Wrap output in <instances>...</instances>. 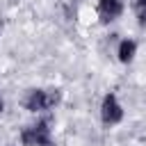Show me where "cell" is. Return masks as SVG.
<instances>
[{
	"mask_svg": "<svg viewBox=\"0 0 146 146\" xmlns=\"http://www.w3.org/2000/svg\"><path fill=\"white\" fill-rule=\"evenodd\" d=\"M2 107H5V103H2V96H0V112H2Z\"/></svg>",
	"mask_w": 146,
	"mask_h": 146,
	"instance_id": "7",
	"label": "cell"
},
{
	"mask_svg": "<svg viewBox=\"0 0 146 146\" xmlns=\"http://www.w3.org/2000/svg\"><path fill=\"white\" fill-rule=\"evenodd\" d=\"M5 146H14V144H5Z\"/></svg>",
	"mask_w": 146,
	"mask_h": 146,
	"instance_id": "8",
	"label": "cell"
},
{
	"mask_svg": "<svg viewBox=\"0 0 146 146\" xmlns=\"http://www.w3.org/2000/svg\"><path fill=\"white\" fill-rule=\"evenodd\" d=\"M132 9H135V16H137L139 25L146 27V0H135L132 2Z\"/></svg>",
	"mask_w": 146,
	"mask_h": 146,
	"instance_id": "6",
	"label": "cell"
},
{
	"mask_svg": "<svg viewBox=\"0 0 146 146\" xmlns=\"http://www.w3.org/2000/svg\"><path fill=\"white\" fill-rule=\"evenodd\" d=\"M137 55V41L135 39H121L119 41V48H116V57L121 64H130Z\"/></svg>",
	"mask_w": 146,
	"mask_h": 146,
	"instance_id": "5",
	"label": "cell"
},
{
	"mask_svg": "<svg viewBox=\"0 0 146 146\" xmlns=\"http://www.w3.org/2000/svg\"><path fill=\"white\" fill-rule=\"evenodd\" d=\"M100 121L105 125H116L123 121V105L119 103L116 94L107 91L100 100Z\"/></svg>",
	"mask_w": 146,
	"mask_h": 146,
	"instance_id": "3",
	"label": "cell"
},
{
	"mask_svg": "<svg viewBox=\"0 0 146 146\" xmlns=\"http://www.w3.org/2000/svg\"><path fill=\"white\" fill-rule=\"evenodd\" d=\"M125 9V2L123 0H98L96 2V11H98V18L100 23H112L116 21Z\"/></svg>",
	"mask_w": 146,
	"mask_h": 146,
	"instance_id": "4",
	"label": "cell"
},
{
	"mask_svg": "<svg viewBox=\"0 0 146 146\" xmlns=\"http://www.w3.org/2000/svg\"><path fill=\"white\" fill-rule=\"evenodd\" d=\"M59 100H62V91L55 89V87H50V89H30L23 98V105H25L27 112L39 114V112L57 107Z\"/></svg>",
	"mask_w": 146,
	"mask_h": 146,
	"instance_id": "1",
	"label": "cell"
},
{
	"mask_svg": "<svg viewBox=\"0 0 146 146\" xmlns=\"http://www.w3.org/2000/svg\"><path fill=\"white\" fill-rule=\"evenodd\" d=\"M0 27H2V25H0Z\"/></svg>",
	"mask_w": 146,
	"mask_h": 146,
	"instance_id": "9",
	"label": "cell"
},
{
	"mask_svg": "<svg viewBox=\"0 0 146 146\" xmlns=\"http://www.w3.org/2000/svg\"><path fill=\"white\" fill-rule=\"evenodd\" d=\"M21 144L23 146H52V132H50V121L39 119L32 125H25L21 130Z\"/></svg>",
	"mask_w": 146,
	"mask_h": 146,
	"instance_id": "2",
	"label": "cell"
}]
</instances>
